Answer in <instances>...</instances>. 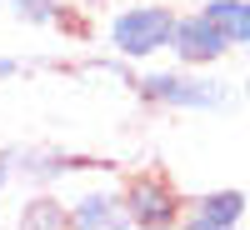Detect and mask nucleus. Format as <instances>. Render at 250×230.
<instances>
[{"label": "nucleus", "instance_id": "obj_1", "mask_svg": "<svg viewBox=\"0 0 250 230\" xmlns=\"http://www.w3.org/2000/svg\"><path fill=\"white\" fill-rule=\"evenodd\" d=\"M170 35H175V10L160 0H130L105 20V50L130 65H145L150 55L170 50Z\"/></svg>", "mask_w": 250, "mask_h": 230}, {"label": "nucleus", "instance_id": "obj_2", "mask_svg": "<svg viewBox=\"0 0 250 230\" xmlns=\"http://www.w3.org/2000/svg\"><path fill=\"white\" fill-rule=\"evenodd\" d=\"M130 90L145 105H160V110H200V115L230 110V85L215 80V75H190V65H180V70H135Z\"/></svg>", "mask_w": 250, "mask_h": 230}, {"label": "nucleus", "instance_id": "obj_3", "mask_svg": "<svg viewBox=\"0 0 250 230\" xmlns=\"http://www.w3.org/2000/svg\"><path fill=\"white\" fill-rule=\"evenodd\" d=\"M120 205H125V225H135V230H170L185 215L180 190L155 170H140V175L125 180L120 185Z\"/></svg>", "mask_w": 250, "mask_h": 230}, {"label": "nucleus", "instance_id": "obj_4", "mask_svg": "<svg viewBox=\"0 0 250 230\" xmlns=\"http://www.w3.org/2000/svg\"><path fill=\"white\" fill-rule=\"evenodd\" d=\"M225 50H230V40H225V30L215 25L205 10H190V15H175V35H170V55L180 60V65L190 70H205L215 65V60H225Z\"/></svg>", "mask_w": 250, "mask_h": 230}, {"label": "nucleus", "instance_id": "obj_5", "mask_svg": "<svg viewBox=\"0 0 250 230\" xmlns=\"http://www.w3.org/2000/svg\"><path fill=\"white\" fill-rule=\"evenodd\" d=\"M245 190H205L200 200H190V210H185L180 220L190 225V230H235L240 220H245Z\"/></svg>", "mask_w": 250, "mask_h": 230}, {"label": "nucleus", "instance_id": "obj_6", "mask_svg": "<svg viewBox=\"0 0 250 230\" xmlns=\"http://www.w3.org/2000/svg\"><path fill=\"white\" fill-rule=\"evenodd\" d=\"M115 225H125L120 190L95 185V190H80L70 200V230H115Z\"/></svg>", "mask_w": 250, "mask_h": 230}, {"label": "nucleus", "instance_id": "obj_7", "mask_svg": "<svg viewBox=\"0 0 250 230\" xmlns=\"http://www.w3.org/2000/svg\"><path fill=\"white\" fill-rule=\"evenodd\" d=\"M10 165H15V175H25V180H35V185H60L65 175L85 170V160H80V155H65V150H35V145L10 150Z\"/></svg>", "mask_w": 250, "mask_h": 230}, {"label": "nucleus", "instance_id": "obj_8", "mask_svg": "<svg viewBox=\"0 0 250 230\" xmlns=\"http://www.w3.org/2000/svg\"><path fill=\"white\" fill-rule=\"evenodd\" d=\"M15 20H25V25H40V30H70L75 25V10L65 0H0Z\"/></svg>", "mask_w": 250, "mask_h": 230}, {"label": "nucleus", "instance_id": "obj_9", "mask_svg": "<svg viewBox=\"0 0 250 230\" xmlns=\"http://www.w3.org/2000/svg\"><path fill=\"white\" fill-rule=\"evenodd\" d=\"M15 225H25V230H65L70 225V205L60 195H50V190H40L15 210Z\"/></svg>", "mask_w": 250, "mask_h": 230}, {"label": "nucleus", "instance_id": "obj_10", "mask_svg": "<svg viewBox=\"0 0 250 230\" xmlns=\"http://www.w3.org/2000/svg\"><path fill=\"white\" fill-rule=\"evenodd\" d=\"M200 10L225 30L230 50H245V45H250V0H205Z\"/></svg>", "mask_w": 250, "mask_h": 230}, {"label": "nucleus", "instance_id": "obj_11", "mask_svg": "<svg viewBox=\"0 0 250 230\" xmlns=\"http://www.w3.org/2000/svg\"><path fill=\"white\" fill-rule=\"evenodd\" d=\"M20 70H25V65H20L15 55H0V85H5V80H15Z\"/></svg>", "mask_w": 250, "mask_h": 230}, {"label": "nucleus", "instance_id": "obj_12", "mask_svg": "<svg viewBox=\"0 0 250 230\" xmlns=\"http://www.w3.org/2000/svg\"><path fill=\"white\" fill-rule=\"evenodd\" d=\"M15 180V165H10V150H0V190Z\"/></svg>", "mask_w": 250, "mask_h": 230}, {"label": "nucleus", "instance_id": "obj_13", "mask_svg": "<svg viewBox=\"0 0 250 230\" xmlns=\"http://www.w3.org/2000/svg\"><path fill=\"white\" fill-rule=\"evenodd\" d=\"M240 95H245V105H250V75H245V85H240Z\"/></svg>", "mask_w": 250, "mask_h": 230}, {"label": "nucleus", "instance_id": "obj_14", "mask_svg": "<svg viewBox=\"0 0 250 230\" xmlns=\"http://www.w3.org/2000/svg\"><path fill=\"white\" fill-rule=\"evenodd\" d=\"M85 5H105V0H85Z\"/></svg>", "mask_w": 250, "mask_h": 230}]
</instances>
